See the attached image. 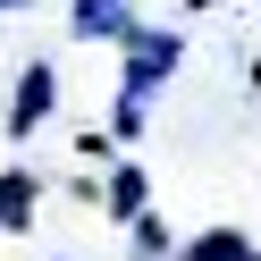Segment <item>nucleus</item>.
Listing matches in <instances>:
<instances>
[{
	"label": "nucleus",
	"instance_id": "f257e3e1",
	"mask_svg": "<svg viewBox=\"0 0 261 261\" xmlns=\"http://www.w3.org/2000/svg\"><path fill=\"white\" fill-rule=\"evenodd\" d=\"M118 59H126V85H118V93H126V101H152V93L177 76L186 42H177V34H160V25H135V34L118 42Z\"/></svg>",
	"mask_w": 261,
	"mask_h": 261
},
{
	"label": "nucleus",
	"instance_id": "f03ea898",
	"mask_svg": "<svg viewBox=\"0 0 261 261\" xmlns=\"http://www.w3.org/2000/svg\"><path fill=\"white\" fill-rule=\"evenodd\" d=\"M51 110H59V76H51V59H34V68L17 76V101H9V135L25 143L42 118H51Z\"/></svg>",
	"mask_w": 261,
	"mask_h": 261
},
{
	"label": "nucleus",
	"instance_id": "7ed1b4c3",
	"mask_svg": "<svg viewBox=\"0 0 261 261\" xmlns=\"http://www.w3.org/2000/svg\"><path fill=\"white\" fill-rule=\"evenodd\" d=\"M135 34V0H76V42H118Z\"/></svg>",
	"mask_w": 261,
	"mask_h": 261
},
{
	"label": "nucleus",
	"instance_id": "20e7f679",
	"mask_svg": "<svg viewBox=\"0 0 261 261\" xmlns=\"http://www.w3.org/2000/svg\"><path fill=\"white\" fill-rule=\"evenodd\" d=\"M34 211H42V177H34V169H0V227H9V236H25V227H34Z\"/></svg>",
	"mask_w": 261,
	"mask_h": 261
},
{
	"label": "nucleus",
	"instance_id": "39448f33",
	"mask_svg": "<svg viewBox=\"0 0 261 261\" xmlns=\"http://www.w3.org/2000/svg\"><path fill=\"white\" fill-rule=\"evenodd\" d=\"M101 202H110V219H118V227H135V219H143V169H135V160H118V169H110Z\"/></svg>",
	"mask_w": 261,
	"mask_h": 261
},
{
	"label": "nucleus",
	"instance_id": "423d86ee",
	"mask_svg": "<svg viewBox=\"0 0 261 261\" xmlns=\"http://www.w3.org/2000/svg\"><path fill=\"white\" fill-rule=\"evenodd\" d=\"M236 253H253L244 227H202V236H194L186 253H169V261H236Z\"/></svg>",
	"mask_w": 261,
	"mask_h": 261
},
{
	"label": "nucleus",
	"instance_id": "0eeeda50",
	"mask_svg": "<svg viewBox=\"0 0 261 261\" xmlns=\"http://www.w3.org/2000/svg\"><path fill=\"white\" fill-rule=\"evenodd\" d=\"M135 261H169V227H160L152 211L135 219Z\"/></svg>",
	"mask_w": 261,
	"mask_h": 261
},
{
	"label": "nucleus",
	"instance_id": "6e6552de",
	"mask_svg": "<svg viewBox=\"0 0 261 261\" xmlns=\"http://www.w3.org/2000/svg\"><path fill=\"white\" fill-rule=\"evenodd\" d=\"M9 9H34V0H0V17H9Z\"/></svg>",
	"mask_w": 261,
	"mask_h": 261
},
{
	"label": "nucleus",
	"instance_id": "1a4fd4ad",
	"mask_svg": "<svg viewBox=\"0 0 261 261\" xmlns=\"http://www.w3.org/2000/svg\"><path fill=\"white\" fill-rule=\"evenodd\" d=\"M236 261H261V253H236Z\"/></svg>",
	"mask_w": 261,
	"mask_h": 261
}]
</instances>
